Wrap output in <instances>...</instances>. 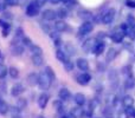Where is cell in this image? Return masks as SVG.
Returning a JSON list of instances; mask_svg holds the SVG:
<instances>
[{
  "label": "cell",
  "mask_w": 135,
  "mask_h": 118,
  "mask_svg": "<svg viewBox=\"0 0 135 118\" xmlns=\"http://www.w3.org/2000/svg\"><path fill=\"white\" fill-rule=\"evenodd\" d=\"M52 80L47 77V74L45 73V72H43V73L39 74V79H38V85H39V88L42 89V90H49L50 85H51Z\"/></svg>",
  "instance_id": "1"
},
{
  "label": "cell",
  "mask_w": 135,
  "mask_h": 118,
  "mask_svg": "<svg viewBox=\"0 0 135 118\" xmlns=\"http://www.w3.org/2000/svg\"><path fill=\"white\" fill-rule=\"evenodd\" d=\"M115 14H116V11H115L114 8L108 9V11L102 16V23L104 24V25H109V24H112L115 19Z\"/></svg>",
  "instance_id": "2"
},
{
  "label": "cell",
  "mask_w": 135,
  "mask_h": 118,
  "mask_svg": "<svg viewBox=\"0 0 135 118\" xmlns=\"http://www.w3.org/2000/svg\"><path fill=\"white\" fill-rule=\"evenodd\" d=\"M39 8L40 6L37 4L36 1H31L30 4L27 5V8H26V14L28 17H35L39 13Z\"/></svg>",
  "instance_id": "3"
},
{
  "label": "cell",
  "mask_w": 135,
  "mask_h": 118,
  "mask_svg": "<svg viewBox=\"0 0 135 118\" xmlns=\"http://www.w3.org/2000/svg\"><path fill=\"white\" fill-rule=\"evenodd\" d=\"M93 30H94L93 23H91V21H84V23L79 26L78 33L81 35H85V34H88V33H90Z\"/></svg>",
  "instance_id": "4"
},
{
  "label": "cell",
  "mask_w": 135,
  "mask_h": 118,
  "mask_svg": "<svg viewBox=\"0 0 135 118\" xmlns=\"http://www.w3.org/2000/svg\"><path fill=\"white\" fill-rule=\"evenodd\" d=\"M121 30L124 32V35H127L128 38H131V39H134L135 38V28L131 27L128 24H123L121 26Z\"/></svg>",
  "instance_id": "5"
},
{
  "label": "cell",
  "mask_w": 135,
  "mask_h": 118,
  "mask_svg": "<svg viewBox=\"0 0 135 118\" xmlns=\"http://www.w3.org/2000/svg\"><path fill=\"white\" fill-rule=\"evenodd\" d=\"M123 38H124V32L121 30V27L116 28L112 34V39L114 40L115 43H121L122 40H123Z\"/></svg>",
  "instance_id": "6"
},
{
  "label": "cell",
  "mask_w": 135,
  "mask_h": 118,
  "mask_svg": "<svg viewBox=\"0 0 135 118\" xmlns=\"http://www.w3.org/2000/svg\"><path fill=\"white\" fill-rule=\"evenodd\" d=\"M90 80H91V76L89 73H86V72L77 76V83L81 84V85H86V84H89Z\"/></svg>",
  "instance_id": "7"
},
{
  "label": "cell",
  "mask_w": 135,
  "mask_h": 118,
  "mask_svg": "<svg viewBox=\"0 0 135 118\" xmlns=\"http://www.w3.org/2000/svg\"><path fill=\"white\" fill-rule=\"evenodd\" d=\"M24 91H25V88H24L21 84H16V85H13L11 89V95L13 96V97H18Z\"/></svg>",
  "instance_id": "8"
},
{
  "label": "cell",
  "mask_w": 135,
  "mask_h": 118,
  "mask_svg": "<svg viewBox=\"0 0 135 118\" xmlns=\"http://www.w3.org/2000/svg\"><path fill=\"white\" fill-rule=\"evenodd\" d=\"M42 16H43V18H44L45 20L51 21V20H55V19H56L57 13H56V11L49 8V9H45V11L42 13Z\"/></svg>",
  "instance_id": "9"
},
{
  "label": "cell",
  "mask_w": 135,
  "mask_h": 118,
  "mask_svg": "<svg viewBox=\"0 0 135 118\" xmlns=\"http://www.w3.org/2000/svg\"><path fill=\"white\" fill-rule=\"evenodd\" d=\"M109 80H110V84H112L113 88H116L117 84H119V76H117V72L115 70H110L109 72Z\"/></svg>",
  "instance_id": "10"
},
{
  "label": "cell",
  "mask_w": 135,
  "mask_h": 118,
  "mask_svg": "<svg viewBox=\"0 0 135 118\" xmlns=\"http://www.w3.org/2000/svg\"><path fill=\"white\" fill-rule=\"evenodd\" d=\"M49 103V95L47 93H42L38 98V105H39L40 109H45Z\"/></svg>",
  "instance_id": "11"
},
{
  "label": "cell",
  "mask_w": 135,
  "mask_h": 118,
  "mask_svg": "<svg viewBox=\"0 0 135 118\" xmlns=\"http://www.w3.org/2000/svg\"><path fill=\"white\" fill-rule=\"evenodd\" d=\"M76 64H77V67H78L81 71H88L89 70V63H88V60L86 59L78 58L77 59V61H76Z\"/></svg>",
  "instance_id": "12"
},
{
  "label": "cell",
  "mask_w": 135,
  "mask_h": 118,
  "mask_svg": "<svg viewBox=\"0 0 135 118\" xmlns=\"http://www.w3.org/2000/svg\"><path fill=\"white\" fill-rule=\"evenodd\" d=\"M38 79H39V74L32 72V73H28V76H27V83L31 86H35L38 84Z\"/></svg>",
  "instance_id": "13"
},
{
  "label": "cell",
  "mask_w": 135,
  "mask_h": 118,
  "mask_svg": "<svg viewBox=\"0 0 135 118\" xmlns=\"http://www.w3.org/2000/svg\"><path fill=\"white\" fill-rule=\"evenodd\" d=\"M11 53L12 56H21V54L24 53V47L21 46V45H13V47L11 49Z\"/></svg>",
  "instance_id": "14"
},
{
  "label": "cell",
  "mask_w": 135,
  "mask_h": 118,
  "mask_svg": "<svg viewBox=\"0 0 135 118\" xmlns=\"http://www.w3.org/2000/svg\"><path fill=\"white\" fill-rule=\"evenodd\" d=\"M122 104H123L124 107H133L134 105V98L132 96H124L123 99H122Z\"/></svg>",
  "instance_id": "15"
},
{
  "label": "cell",
  "mask_w": 135,
  "mask_h": 118,
  "mask_svg": "<svg viewBox=\"0 0 135 118\" xmlns=\"http://www.w3.org/2000/svg\"><path fill=\"white\" fill-rule=\"evenodd\" d=\"M55 28H56V31H58V32H64V31L68 30V25L65 24V21L58 20L55 23Z\"/></svg>",
  "instance_id": "16"
},
{
  "label": "cell",
  "mask_w": 135,
  "mask_h": 118,
  "mask_svg": "<svg viewBox=\"0 0 135 118\" xmlns=\"http://www.w3.org/2000/svg\"><path fill=\"white\" fill-rule=\"evenodd\" d=\"M104 49H105L104 43H103V42H98V43H96V44H95V46H94L93 50H94V52H95L97 56H100V54L104 51Z\"/></svg>",
  "instance_id": "17"
},
{
  "label": "cell",
  "mask_w": 135,
  "mask_h": 118,
  "mask_svg": "<svg viewBox=\"0 0 135 118\" xmlns=\"http://www.w3.org/2000/svg\"><path fill=\"white\" fill-rule=\"evenodd\" d=\"M75 103H76L78 106H82V105L85 104V96L83 93H76L75 95Z\"/></svg>",
  "instance_id": "18"
},
{
  "label": "cell",
  "mask_w": 135,
  "mask_h": 118,
  "mask_svg": "<svg viewBox=\"0 0 135 118\" xmlns=\"http://www.w3.org/2000/svg\"><path fill=\"white\" fill-rule=\"evenodd\" d=\"M70 91L68 90V89H61L58 92V97L61 100H68L70 98Z\"/></svg>",
  "instance_id": "19"
},
{
  "label": "cell",
  "mask_w": 135,
  "mask_h": 118,
  "mask_svg": "<svg viewBox=\"0 0 135 118\" xmlns=\"http://www.w3.org/2000/svg\"><path fill=\"white\" fill-rule=\"evenodd\" d=\"M30 51H31V53H32V56H42V54H43L42 47L37 46V45H31V46H30Z\"/></svg>",
  "instance_id": "20"
},
{
  "label": "cell",
  "mask_w": 135,
  "mask_h": 118,
  "mask_svg": "<svg viewBox=\"0 0 135 118\" xmlns=\"http://www.w3.org/2000/svg\"><path fill=\"white\" fill-rule=\"evenodd\" d=\"M94 46H95V44H94V40L93 39H88L85 43L83 44V50L85 52H89V51H93Z\"/></svg>",
  "instance_id": "21"
},
{
  "label": "cell",
  "mask_w": 135,
  "mask_h": 118,
  "mask_svg": "<svg viewBox=\"0 0 135 118\" xmlns=\"http://www.w3.org/2000/svg\"><path fill=\"white\" fill-rule=\"evenodd\" d=\"M8 111V104L5 100L0 99V115H6Z\"/></svg>",
  "instance_id": "22"
},
{
  "label": "cell",
  "mask_w": 135,
  "mask_h": 118,
  "mask_svg": "<svg viewBox=\"0 0 135 118\" xmlns=\"http://www.w3.org/2000/svg\"><path fill=\"white\" fill-rule=\"evenodd\" d=\"M56 58L58 59L59 61H62V63H64L65 60H68L65 52L62 51V50H57V51H56Z\"/></svg>",
  "instance_id": "23"
},
{
  "label": "cell",
  "mask_w": 135,
  "mask_h": 118,
  "mask_svg": "<svg viewBox=\"0 0 135 118\" xmlns=\"http://www.w3.org/2000/svg\"><path fill=\"white\" fill-rule=\"evenodd\" d=\"M32 64L35 65V66H40V65L44 63V60H43V57L42 56H32Z\"/></svg>",
  "instance_id": "24"
},
{
  "label": "cell",
  "mask_w": 135,
  "mask_h": 118,
  "mask_svg": "<svg viewBox=\"0 0 135 118\" xmlns=\"http://www.w3.org/2000/svg\"><path fill=\"white\" fill-rule=\"evenodd\" d=\"M44 72L47 74V77H49L51 80H55V79H56V74H55V72H54V70H52L51 66H46V67H45V71Z\"/></svg>",
  "instance_id": "25"
},
{
  "label": "cell",
  "mask_w": 135,
  "mask_h": 118,
  "mask_svg": "<svg viewBox=\"0 0 135 118\" xmlns=\"http://www.w3.org/2000/svg\"><path fill=\"white\" fill-rule=\"evenodd\" d=\"M116 54H117V52H116V50H114V49H110L109 51H108V53H107V57H105V59H107V61H112L113 59L116 57Z\"/></svg>",
  "instance_id": "26"
},
{
  "label": "cell",
  "mask_w": 135,
  "mask_h": 118,
  "mask_svg": "<svg viewBox=\"0 0 135 118\" xmlns=\"http://www.w3.org/2000/svg\"><path fill=\"white\" fill-rule=\"evenodd\" d=\"M7 73H8L7 66L5 64H0V79H4Z\"/></svg>",
  "instance_id": "27"
},
{
  "label": "cell",
  "mask_w": 135,
  "mask_h": 118,
  "mask_svg": "<svg viewBox=\"0 0 135 118\" xmlns=\"http://www.w3.org/2000/svg\"><path fill=\"white\" fill-rule=\"evenodd\" d=\"M26 105H27V102H26L25 98H19L18 102H17V107H18L19 110H23L26 107Z\"/></svg>",
  "instance_id": "28"
},
{
  "label": "cell",
  "mask_w": 135,
  "mask_h": 118,
  "mask_svg": "<svg viewBox=\"0 0 135 118\" xmlns=\"http://www.w3.org/2000/svg\"><path fill=\"white\" fill-rule=\"evenodd\" d=\"M8 73H9V76L12 77V78H18V76H19V70L17 69V67H14V66H11L8 69Z\"/></svg>",
  "instance_id": "29"
},
{
  "label": "cell",
  "mask_w": 135,
  "mask_h": 118,
  "mask_svg": "<svg viewBox=\"0 0 135 118\" xmlns=\"http://www.w3.org/2000/svg\"><path fill=\"white\" fill-rule=\"evenodd\" d=\"M79 17H81L82 19H84L85 21H90V19L93 18V14H91L90 12L82 11V12H81V14H79Z\"/></svg>",
  "instance_id": "30"
},
{
  "label": "cell",
  "mask_w": 135,
  "mask_h": 118,
  "mask_svg": "<svg viewBox=\"0 0 135 118\" xmlns=\"http://www.w3.org/2000/svg\"><path fill=\"white\" fill-rule=\"evenodd\" d=\"M124 86H126V89H133L135 86V79L133 77H132V78H127Z\"/></svg>",
  "instance_id": "31"
},
{
  "label": "cell",
  "mask_w": 135,
  "mask_h": 118,
  "mask_svg": "<svg viewBox=\"0 0 135 118\" xmlns=\"http://www.w3.org/2000/svg\"><path fill=\"white\" fill-rule=\"evenodd\" d=\"M71 114L75 116V118H79V117L83 116V109H79V107H75V109L72 110Z\"/></svg>",
  "instance_id": "32"
},
{
  "label": "cell",
  "mask_w": 135,
  "mask_h": 118,
  "mask_svg": "<svg viewBox=\"0 0 135 118\" xmlns=\"http://www.w3.org/2000/svg\"><path fill=\"white\" fill-rule=\"evenodd\" d=\"M63 64H64V69H65V71L70 72V71H72V70H74V63L70 61V60H65Z\"/></svg>",
  "instance_id": "33"
},
{
  "label": "cell",
  "mask_w": 135,
  "mask_h": 118,
  "mask_svg": "<svg viewBox=\"0 0 135 118\" xmlns=\"http://www.w3.org/2000/svg\"><path fill=\"white\" fill-rule=\"evenodd\" d=\"M122 73L127 77V78H132V67L131 66H124L122 69Z\"/></svg>",
  "instance_id": "34"
},
{
  "label": "cell",
  "mask_w": 135,
  "mask_h": 118,
  "mask_svg": "<svg viewBox=\"0 0 135 118\" xmlns=\"http://www.w3.org/2000/svg\"><path fill=\"white\" fill-rule=\"evenodd\" d=\"M65 51L70 54V56H72V54L76 53V49H75V47L72 46L71 44H69V43H68V44L65 45Z\"/></svg>",
  "instance_id": "35"
},
{
  "label": "cell",
  "mask_w": 135,
  "mask_h": 118,
  "mask_svg": "<svg viewBox=\"0 0 135 118\" xmlns=\"http://www.w3.org/2000/svg\"><path fill=\"white\" fill-rule=\"evenodd\" d=\"M127 24H128L131 27L135 28V17L132 16V14H129V16L127 17Z\"/></svg>",
  "instance_id": "36"
},
{
  "label": "cell",
  "mask_w": 135,
  "mask_h": 118,
  "mask_svg": "<svg viewBox=\"0 0 135 118\" xmlns=\"http://www.w3.org/2000/svg\"><path fill=\"white\" fill-rule=\"evenodd\" d=\"M56 13H57V17H59L61 19L66 18V16H68V12H66L65 8H59L58 11L56 12Z\"/></svg>",
  "instance_id": "37"
},
{
  "label": "cell",
  "mask_w": 135,
  "mask_h": 118,
  "mask_svg": "<svg viewBox=\"0 0 135 118\" xmlns=\"http://www.w3.org/2000/svg\"><path fill=\"white\" fill-rule=\"evenodd\" d=\"M23 33H24V31H23V28H17V31H16V38H18V39H23Z\"/></svg>",
  "instance_id": "38"
},
{
  "label": "cell",
  "mask_w": 135,
  "mask_h": 118,
  "mask_svg": "<svg viewBox=\"0 0 135 118\" xmlns=\"http://www.w3.org/2000/svg\"><path fill=\"white\" fill-rule=\"evenodd\" d=\"M21 43H23L24 45H26V46H31V45H32V42H31L30 38H27V37H23Z\"/></svg>",
  "instance_id": "39"
},
{
  "label": "cell",
  "mask_w": 135,
  "mask_h": 118,
  "mask_svg": "<svg viewBox=\"0 0 135 118\" xmlns=\"http://www.w3.org/2000/svg\"><path fill=\"white\" fill-rule=\"evenodd\" d=\"M5 2L9 6H17L18 5V0H5Z\"/></svg>",
  "instance_id": "40"
},
{
  "label": "cell",
  "mask_w": 135,
  "mask_h": 118,
  "mask_svg": "<svg viewBox=\"0 0 135 118\" xmlns=\"http://www.w3.org/2000/svg\"><path fill=\"white\" fill-rule=\"evenodd\" d=\"M54 106L56 107V110H57V111H59V112H61L62 109H63V106H62L61 102H55V103H54Z\"/></svg>",
  "instance_id": "41"
},
{
  "label": "cell",
  "mask_w": 135,
  "mask_h": 118,
  "mask_svg": "<svg viewBox=\"0 0 135 118\" xmlns=\"http://www.w3.org/2000/svg\"><path fill=\"white\" fill-rule=\"evenodd\" d=\"M127 6L132 7V8H135V0H127Z\"/></svg>",
  "instance_id": "42"
},
{
  "label": "cell",
  "mask_w": 135,
  "mask_h": 118,
  "mask_svg": "<svg viewBox=\"0 0 135 118\" xmlns=\"http://www.w3.org/2000/svg\"><path fill=\"white\" fill-rule=\"evenodd\" d=\"M134 112H135V110L133 109V107H128V109H127V115H128V116H132V117H133Z\"/></svg>",
  "instance_id": "43"
},
{
  "label": "cell",
  "mask_w": 135,
  "mask_h": 118,
  "mask_svg": "<svg viewBox=\"0 0 135 118\" xmlns=\"http://www.w3.org/2000/svg\"><path fill=\"white\" fill-rule=\"evenodd\" d=\"M1 35L2 37H7V35H8V28H4V30H2Z\"/></svg>",
  "instance_id": "44"
},
{
  "label": "cell",
  "mask_w": 135,
  "mask_h": 118,
  "mask_svg": "<svg viewBox=\"0 0 135 118\" xmlns=\"http://www.w3.org/2000/svg\"><path fill=\"white\" fill-rule=\"evenodd\" d=\"M46 1H47V0H36V2H37L39 6H43V5H44Z\"/></svg>",
  "instance_id": "45"
},
{
  "label": "cell",
  "mask_w": 135,
  "mask_h": 118,
  "mask_svg": "<svg viewBox=\"0 0 135 118\" xmlns=\"http://www.w3.org/2000/svg\"><path fill=\"white\" fill-rule=\"evenodd\" d=\"M62 118H75V116L72 114H68V115H64Z\"/></svg>",
  "instance_id": "46"
},
{
  "label": "cell",
  "mask_w": 135,
  "mask_h": 118,
  "mask_svg": "<svg viewBox=\"0 0 135 118\" xmlns=\"http://www.w3.org/2000/svg\"><path fill=\"white\" fill-rule=\"evenodd\" d=\"M50 1H51L52 4H58V2H61V0H50Z\"/></svg>",
  "instance_id": "47"
},
{
  "label": "cell",
  "mask_w": 135,
  "mask_h": 118,
  "mask_svg": "<svg viewBox=\"0 0 135 118\" xmlns=\"http://www.w3.org/2000/svg\"><path fill=\"white\" fill-rule=\"evenodd\" d=\"M11 118H21V117L19 116V115H13V116H12Z\"/></svg>",
  "instance_id": "48"
},
{
  "label": "cell",
  "mask_w": 135,
  "mask_h": 118,
  "mask_svg": "<svg viewBox=\"0 0 135 118\" xmlns=\"http://www.w3.org/2000/svg\"><path fill=\"white\" fill-rule=\"evenodd\" d=\"M61 1H62V2H64V4H65V2H68V1H69V0H61Z\"/></svg>",
  "instance_id": "49"
},
{
  "label": "cell",
  "mask_w": 135,
  "mask_h": 118,
  "mask_svg": "<svg viewBox=\"0 0 135 118\" xmlns=\"http://www.w3.org/2000/svg\"><path fill=\"white\" fill-rule=\"evenodd\" d=\"M38 118H45L44 116H39V117H38Z\"/></svg>",
  "instance_id": "50"
},
{
  "label": "cell",
  "mask_w": 135,
  "mask_h": 118,
  "mask_svg": "<svg viewBox=\"0 0 135 118\" xmlns=\"http://www.w3.org/2000/svg\"><path fill=\"white\" fill-rule=\"evenodd\" d=\"M133 118H135V112H134V115H133Z\"/></svg>",
  "instance_id": "51"
}]
</instances>
